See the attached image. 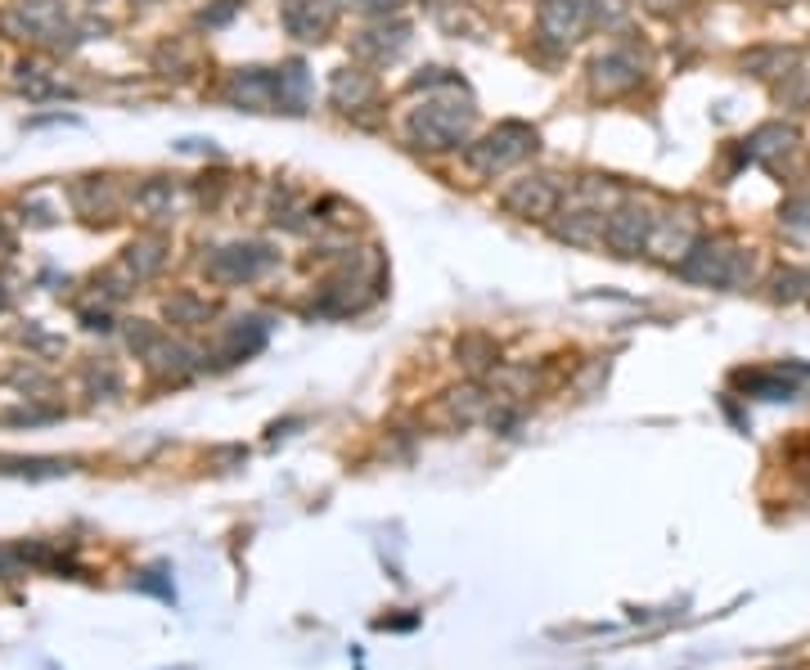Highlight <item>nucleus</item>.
Segmentation results:
<instances>
[{
  "instance_id": "f257e3e1",
  "label": "nucleus",
  "mask_w": 810,
  "mask_h": 670,
  "mask_svg": "<svg viewBox=\"0 0 810 670\" xmlns=\"http://www.w3.org/2000/svg\"><path fill=\"white\" fill-rule=\"evenodd\" d=\"M478 100L468 86H450L437 95H424L401 122V140L424 158H459L472 140H478Z\"/></svg>"
},
{
  "instance_id": "f03ea898",
  "label": "nucleus",
  "mask_w": 810,
  "mask_h": 670,
  "mask_svg": "<svg viewBox=\"0 0 810 670\" xmlns=\"http://www.w3.org/2000/svg\"><path fill=\"white\" fill-rule=\"evenodd\" d=\"M671 275L689 289H720V293H742L757 280V252L734 243L729 234H698L694 248L671 265Z\"/></svg>"
},
{
  "instance_id": "7ed1b4c3",
  "label": "nucleus",
  "mask_w": 810,
  "mask_h": 670,
  "mask_svg": "<svg viewBox=\"0 0 810 670\" xmlns=\"http://www.w3.org/2000/svg\"><path fill=\"white\" fill-rule=\"evenodd\" d=\"M536 154H540V130L522 117H505V122L487 126L482 136L459 154V163L468 167L472 180H500L505 171H518Z\"/></svg>"
},
{
  "instance_id": "20e7f679",
  "label": "nucleus",
  "mask_w": 810,
  "mask_h": 670,
  "mask_svg": "<svg viewBox=\"0 0 810 670\" xmlns=\"http://www.w3.org/2000/svg\"><path fill=\"white\" fill-rule=\"evenodd\" d=\"M653 82V54L644 41H617L585 63V95L599 104L631 100Z\"/></svg>"
},
{
  "instance_id": "39448f33",
  "label": "nucleus",
  "mask_w": 810,
  "mask_h": 670,
  "mask_svg": "<svg viewBox=\"0 0 810 670\" xmlns=\"http://www.w3.org/2000/svg\"><path fill=\"white\" fill-rule=\"evenodd\" d=\"M280 248L266 243V239H235V243H221L202 257V280L217 284V289H248V284H261L270 271H280Z\"/></svg>"
},
{
  "instance_id": "423d86ee",
  "label": "nucleus",
  "mask_w": 810,
  "mask_h": 670,
  "mask_svg": "<svg viewBox=\"0 0 810 670\" xmlns=\"http://www.w3.org/2000/svg\"><path fill=\"white\" fill-rule=\"evenodd\" d=\"M657 217H662V203L648 193V189H626L622 203L608 212V226H603V252H613L622 261H640L648 257V243H653V230H657Z\"/></svg>"
},
{
  "instance_id": "0eeeda50",
  "label": "nucleus",
  "mask_w": 810,
  "mask_h": 670,
  "mask_svg": "<svg viewBox=\"0 0 810 670\" xmlns=\"http://www.w3.org/2000/svg\"><path fill=\"white\" fill-rule=\"evenodd\" d=\"M563 198H568V180L554 176V171H518L513 180L500 185L496 203L505 217L513 221H527V226H550L559 212H563Z\"/></svg>"
},
{
  "instance_id": "6e6552de",
  "label": "nucleus",
  "mask_w": 810,
  "mask_h": 670,
  "mask_svg": "<svg viewBox=\"0 0 810 670\" xmlns=\"http://www.w3.org/2000/svg\"><path fill=\"white\" fill-rule=\"evenodd\" d=\"M324 100L338 117H347L356 126H370V113L387 117L383 108V82L374 69H365V63H347V69H333L329 73V86H324Z\"/></svg>"
},
{
  "instance_id": "1a4fd4ad",
  "label": "nucleus",
  "mask_w": 810,
  "mask_h": 670,
  "mask_svg": "<svg viewBox=\"0 0 810 670\" xmlns=\"http://www.w3.org/2000/svg\"><path fill=\"white\" fill-rule=\"evenodd\" d=\"M415 41V23L401 19V14H387V19H365L352 36H347V54L356 63H365V69H387V63H396L405 50H411Z\"/></svg>"
},
{
  "instance_id": "9d476101",
  "label": "nucleus",
  "mask_w": 810,
  "mask_h": 670,
  "mask_svg": "<svg viewBox=\"0 0 810 670\" xmlns=\"http://www.w3.org/2000/svg\"><path fill=\"white\" fill-rule=\"evenodd\" d=\"M131 193H135V185H122V176L91 171V176H77L68 185V203H73V212L91 226H113L131 208Z\"/></svg>"
},
{
  "instance_id": "9b49d317",
  "label": "nucleus",
  "mask_w": 810,
  "mask_h": 670,
  "mask_svg": "<svg viewBox=\"0 0 810 670\" xmlns=\"http://www.w3.org/2000/svg\"><path fill=\"white\" fill-rule=\"evenodd\" d=\"M703 234V217L694 203H662V217H657V230H653V243H648V257L666 261V271L681 261L694 239Z\"/></svg>"
},
{
  "instance_id": "f8f14e48",
  "label": "nucleus",
  "mask_w": 810,
  "mask_h": 670,
  "mask_svg": "<svg viewBox=\"0 0 810 670\" xmlns=\"http://www.w3.org/2000/svg\"><path fill=\"white\" fill-rule=\"evenodd\" d=\"M276 69H261V63H248V69H230L217 86V100L239 108V113H276Z\"/></svg>"
},
{
  "instance_id": "ddd939ff",
  "label": "nucleus",
  "mask_w": 810,
  "mask_h": 670,
  "mask_svg": "<svg viewBox=\"0 0 810 670\" xmlns=\"http://www.w3.org/2000/svg\"><path fill=\"white\" fill-rule=\"evenodd\" d=\"M536 32L559 45H577L594 32V0H536Z\"/></svg>"
},
{
  "instance_id": "4468645a",
  "label": "nucleus",
  "mask_w": 810,
  "mask_h": 670,
  "mask_svg": "<svg viewBox=\"0 0 810 670\" xmlns=\"http://www.w3.org/2000/svg\"><path fill=\"white\" fill-rule=\"evenodd\" d=\"M338 14H343L338 0H284V6H280L284 32L293 41H302V45H324L333 23H338Z\"/></svg>"
},
{
  "instance_id": "2eb2a0df",
  "label": "nucleus",
  "mask_w": 810,
  "mask_h": 670,
  "mask_svg": "<svg viewBox=\"0 0 810 670\" xmlns=\"http://www.w3.org/2000/svg\"><path fill=\"white\" fill-rule=\"evenodd\" d=\"M748 149H752V163H761V167H770L775 176H783V171H788V158L801 149V136H797L792 122L775 117V122H761V126L752 130V136H748Z\"/></svg>"
},
{
  "instance_id": "dca6fc26",
  "label": "nucleus",
  "mask_w": 810,
  "mask_h": 670,
  "mask_svg": "<svg viewBox=\"0 0 810 670\" xmlns=\"http://www.w3.org/2000/svg\"><path fill=\"white\" fill-rule=\"evenodd\" d=\"M626 198V185L617 180V176H608V171H581V176H572L568 180V198H563V208H585V212H613L617 203Z\"/></svg>"
},
{
  "instance_id": "f3484780",
  "label": "nucleus",
  "mask_w": 810,
  "mask_h": 670,
  "mask_svg": "<svg viewBox=\"0 0 810 670\" xmlns=\"http://www.w3.org/2000/svg\"><path fill=\"white\" fill-rule=\"evenodd\" d=\"M603 226H608V217L603 212H585V208H563L550 226H546V234L554 239V243H563V248H581V252H599L603 248Z\"/></svg>"
},
{
  "instance_id": "a211bd4d",
  "label": "nucleus",
  "mask_w": 810,
  "mask_h": 670,
  "mask_svg": "<svg viewBox=\"0 0 810 670\" xmlns=\"http://www.w3.org/2000/svg\"><path fill=\"white\" fill-rule=\"evenodd\" d=\"M185 198L189 193L180 189L176 176H145L141 185H135V193H131V208L141 217H149V221H176Z\"/></svg>"
},
{
  "instance_id": "6ab92c4d",
  "label": "nucleus",
  "mask_w": 810,
  "mask_h": 670,
  "mask_svg": "<svg viewBox=\"0 0 810 670\" xmlns=\"http://www.w3.org/2000/svg\"><path fill=\"white\" fill-rule=\"evenodd\" d=\"M276 113H284V117H307L311 113V95H315V77H311V69H307V59H284L280 69H276Z\"/></svg>"
},
{
  "instance_id": "aec40b11",
  "label": "nucleus",
  "mask_w": 810,
  "mask_h": 670,
  "mask_svg": "<svg viewBox=\"0 0 810 670\" xmlns=\"http://www.w3.org/2000/svg\"><path fill=\"white\" fill-rule=\"evenodd\" d=\"M172 261V243L163 239V234H141V239H131L126 248H122V271L135 280V284H145V280H154V275H163V265Z\"/></svg>"
},
{
  "instance_id": "412c9836",
  "label": "nucleus",
  "mask_w": 810,
  "mask_h": 670,
  "mask_svg": "<svg viewBox=\"0 0 810 670\" xmlns=\"http://www.w3.org/2000/svg\"><path fill=\"white\" fill-rule=\"evenodd\" d=\"M792 63H797V50H788L779 41H766V45H752V50L738 54L742 77H757V82H770V86L792 69Z\"/></svg>"
},
{
  "instance_id": "4be33fe9",
  "label": "nucleus",
  "mask_w": 810,
  "mask_h": 670,
  "mask_svg": "<svg viewBox=\"0 0 810 670\" xmlns=\"http://www.w3.org/2000/svg\"><path fill=\"white\" fill-rule=\"evenodd\" d=\"M428 14H433V23H437L446 36H455V41H459V36H468V41L482 36V19L472 14L464 0H428Z\"/></svg>"
},
{
  "instance_id": "5701e85b",
  "label": "nucleus",
  "mask_w": 810,
  "mask_h": 670,
  "mask_svg": "<svg viewBox=\"0 0 810 670\" xmlns=\"http://www.w3.org/2000/svg\"><path fill=\"white\" fill-rule=\"evenodd\" d=\"M770 95H775V104L783 108V113H810V63H792V69L770 86Z\"/></svg>"
},
{
  "instance_id": "b1692460",
  "label": "nucleus",
  "mask_w": 810,
  "mask_h": 670,
  "mask_svg": "<svg viewBox=\"0 0 810 670\" xmlns=\"http://www.w3.org/2000/svg\"><path fill=\"white\" fill-rule=\"evenodd\" d=\"M194 69H198V54H194V45H189L185 36L158 41V50H154V73L180 82V77H194Z\"/></svg>"
},
{
  "instance_id": "393cba45",
  "label": "nucleus",
  "mask_w": 810,
  "mask_h": 670,
  "mask_svg": "<svg viewBox=\"0 0 810 670\" xmlns=\"http://www.w3.org/2000/svg\"><path fill=\"white\" fill-rule=\"evenodd\" d=\"M163 311H167V320H172V324H180V328H194V324H208V320H212V302H208V297H198V293H189V289L172 293Z\"/></svg>"
},
{
  "instance_id": "a878e982",
  "label": "nucleus",
  "mask_w": 810,
  "mask_h": 670,
  "mask_svg": "<svg viewBox=\"0 0 810 670\" xmlns=\"http://www.w3.org/2000/svg\"><path fill=\"white\" fill-rule=\"evenodd\" d=\"M770 297L775 302H806L810 297V265H779L770 275Z\"/></svg>"
},
{
  "instance_id": "bb28decb",
  "label": "nucleus",
  "mask_w": 810,
  "mask_h": 670,
  "mask_svg": "<svg viewBox=\"0 0 810 670\" xmlns=\"http://www.w3.org/2000/svg\"><path fill=\"white\" fill-rule=\"evenodd\" d=\"M450 86H464V77L455 69H446V63H424V69H415V77L405 82V95H437Z\"/></svg>"
},
{
  "instance_id": "cd10ccee",
  "label": "nucleus",
  "mask_w": 810,
  "mask_h": 670,
  "mask_svg": "<svg viewBox=\"0 0 810 670\" xmlns=\"http://www.w3.org/2000/svg\"><path fill=\"white\" fill-rule=\"evenodd\" d=\"M235 189V180L226 176V171H212V176H198L194 185H189V198L198 208H208V212H217L221 203H226V193Z\"/></svg>"
},
{
  "instance_id": "c85d7f7f",
  "label": "nucleus",
  "mask_w": 810,
  "mask_h": 670,
  "mask_svg": "<svg viewBox=\"0 0 810 670\" xmlns=\"http://www.w3.org/2000/svg\"><path fill=\"white\" fill-rule=\"evenodd\" d=\"M243 14V0H208L198 14H194V28H202V32H226L235 19Z\"/></svg>"
},
{
  "instance_id": "c756f323",
  "label": "nucleus",
  "mask_w": 810,
  "mask_h": 670,
  "mask_svg": "<svg viewBox=\"0 0 810 670\" xmlns=\"http://www.w3.org/2000/svg\"><path fill=\"white\" fill-rule=\"evenodd\" d=\"M779 226L797 230V234H810V189H797L779 203Z\"/></svg>"
},
{
  "instance_id": "7c9ffc66",
  "label": "nucleus",
  "mask_w": 810,
  "mask_h": 670,
  "mask_svg": "<svg viewBox=\"0 0 810 670\" xmlns=\"http://www.w3.org/2000/svg\"><path fill=\"white\" fill-rule=\"evenodd\" d=\"M455 356H464V365H468V369H482V365H496V360H500L496 343H491V338H482V333H468V338H459Z\"/></svg>"
},
{
  "instance_id": "2f4dec72",
  "label": "nucleus",
  "mask_w": 810,
  "mask_h": 670,
  "mask_svg": "<svg viewBox=\"0 0 810 670\" xmlns=\"http://www.w3.org/2000/svg\"><path fill=\"white\" fill-rule=\"evenodd\" d=\"M343 14H361V19H387V14H401L411 0H338Z\"/></svg>"
},
{
  "instance_id": "473e14b6",
  "label": "nucleus",
  "mask_w": 810,
  "mask_h": 670,
  "mask_svg": "<svg viewBox=\"0 0 810 670\" xmlns=\"http://www.w3.org/2000/svg\"><path fill=\"white\" fill-rule=\"evenodd\" d=\"M626 23H631V6H626V0H594V28L622 32Z\"/></svg>"
},
{
  "instance_id": "72a5a7b5",
  "label": "nucleus",
  "mask_w": 810,
  "mask_h": 670,
  "mask_svg": "<svg viewBox=\"0 0 810 670\" xmlns=\"http://www.w3.org/2000/svg\"><path fill=\"white\" fill-rule=\"evenodd\" d=\"M653 19H685L694 10V0H640Z\"/></svg>"
},
{
  "instance_id": "f704fd0d",
  "label": "nucleus",
  "mask_w": 810,
  "mask_h": 670,
  "mask_svg": "<svg viewBox=\"0 0 810 670\" xmlns=\"http://www.w3.org/2000/svg\"><path fill=\"white\" fill-rule=\"evenodd\" d=\"M176 154H202V158H221V149L212 140H180Z\"/></svg>"
},
{
  "instance_id": "c9c22d12",
  "label": "nucleus",
  "mask_w": 810,
  "mask_h": 670,
  "mask_svg": "<svg viewBox=\"0 0 810 670\" xmlns=\"http://www.w3.org/2000/svg\"><path fill=\"white\" fill-rule=\"evenodd\" d=\"M6 252H14V239H10L6 230H0V257H6Z\"/></svg>"
},
{
  "instance_id": "e433bc0d",
  "label": "nucleus",
  "mask_w": 810,
  "mask_h": 670,
  "mask_svg": "<svg viewBox=\"0 0 810 670\" xmlns=\"http://www.w3.org/2000/svg\"><path fill=\"white\" fill-rule=\"evenodd\" d=\"M91 6H108V0H91Z\"/></svg>"
}]
</instances>
